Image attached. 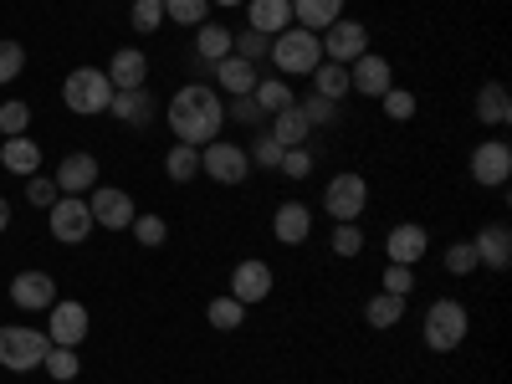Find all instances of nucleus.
Segmentation results:
<instances>
[{
    "label": "nucleus",
    "mask_w": 512,
    "mask_h": 384,
    "mask_svg": "<svg viewBox=\"0 0 512 384\" xmlns=\"http://www.w3.org/2000/svg\"><path fill=\"white\" fill-rule=\"evenodd\" d=\"M169 128H175V139L190 144V149H205L221 139L226 128V103L216 98V88H205V82H190V88H180L175 98H169L164 108Z\"/></svg>",
    "instance_id": "f257e3e1"
},
{
    "label": "nucleus",
    "mask_w": 512,
    "mask_h": 384,
    "mask_svg": "<svg viewBox=\"0 0 512 384\" xmlns=\"http://www.w3.org/2000/svg\"><path fill=\"white\" fill-rule=\"evenodd\" d=\"M267 57L277 62L282 77H313V67L323 62V47H318V31H303V26H287L272 36Z\"/></svg>",
    "instance_id": "f03ea898"
},
{
    "label": "nucleus",
    "mask_w": 512,
    "mask_h": 384,
    "mask_svg": "<svg viewBox=\"0 0 512 384\" xmlns=\"http://www.w3.org/2000/svg\"><path fill=\"white\" fill-rule=\"evenodd\" d=\"M62 103H67L72 113H82V118L108 113V103H113V82H108V72H103V67H77V72H67V82H62Z\"/></svg>",
    "instance_id": "7ed1b4c3"
},
{
    "label": "nucleus",
    "mask_w": 512,
    "mask_h": 384,
    "mask_svg": "<svg viewBox=\"0 0 512 384\" xmlns=\"http://www.w3.org/2000/svg\"><path fill=\"white\" fill-rule=\"evenodd\" d=\"M420 333H425V349H436V354L461 349V338H466V308L456 303V297H436V303L425 308V318H420Z\"/></svg>",
    "instance_id": "20e7f679"
},
{
    "label": "nucleus",
    "mask_w": 512,
    "mask_h": 384,
    "mask_svg": "<svg viewBox=\"0 0 512 384\" xmlns=\"http://www.w3.org/2000/svg\"><path fill=\"white\" fill-rule=\"evenodd\" d=\"M47 349H52V338L41 333V328H21V323L0 328V364H6L11 374H31V369H41Z\"/></svg>",
    "instance_id": "39448f33"
},
{
    "label": "nucleus",
    "mask_w": 512,
    "mask_h": 384,
    "mask_svg": "<svg viewBox=\"0 0 512 384\" xmlns=\"http://www.w3.org/2000/svg\"><path fill=\"white\" fill-rule=\"evenodd\" d=\"M200 175H210L216 185H241V180L251 175V154H246L241 144L216 139V144L200 149Z\"/></svg>",
    "instance_id": "423d86ee"
},
{
    "label": "nucleus",
    "mask_w": 512,
    "mask_h": 384,
    "mask_svg": "<svg viewBox=\"0 0 512 384\" xmlns=\"http://www.w3.org/2000/svg\"><path fill=\"white\" fill-rule=\"evenodd\" d=\"M364 205H369V185H364V175H333L328 180V190H323V210L333 221H359L364 216Z\"/></svg>",
    "instance_id": "0eeeda50"
},
{
    "label": "nucleus",
    "mask_w": 512,
    "mask_h": 384,
    "mask_svg": "<svg viewBox=\"0 0 512 384\" xmlns=\"http://www.w3.org/2000/svg\"><path fill=\"white\" fill-rule=\"evenodd\" d=\"M47 221H52V236L62 246H82V241L93 236V210H88V200H82V195H62L47 210Z\"/></svg>",
    "instance_id": "6e6552de"
},
{
    "label": "nucleus",
    "mask_w": 512,
    "mask_h": 384,
    "mask_svg": "<svg viewBox=\"0 0 512 384\" xmlns=\"http://www.w3.org/2000/svg\"><path fill=\"white\" fill-rule=\"evenodd\" d=\"M318 47H323V62H359L364 52H369V31L359 26V21H344L338 16L328 31H318Z\"/></svg>",
    "instance_id": "1a4fd4ad"
},
{
    "label": "nucleus",
    "mask_w": 512,
    "mask_h": 384,
    "mask_svg": "<svg viewBox=\"0 0 512 384\" xmlns=\"http://www.w3.org/2000/svg\"><path fill=\"white\" fill-rule=\"evenodd\" d=\"M272 287H277V277H272V267L262 262V256H246V262H236V272H231V297L236 303H267L272 297Z\"/></svg>",
    "instance_id": "9d476101"
},
{
    "label": "nucleus",
    "mask_w": 512,
    "mask_h": 384,
    "mask_svg": "<svg viewBox=\"0 0 512 384\" xmlns=\"http://www.w3.org/2000/svg\"><path fill=\"white\" fill-rule=\"evenodd\" d=\"M88 210H93V226H108V231H128L134 226V195L128 190H113V185H93V200H88Z\"/></svg>",
    "instance_id": "9b49d317"
},
{
    "label": "nucleus",
    "mask_w": 512,
    "mask_h": 384,
    "mask_svg": "<svg viewBox=\"0 0 512 384\" xmlns=\"http://www.w3.org/2000/svg\"><path fill=\"white\" fill-rule=\"evenodd\" d=\"M472 180L477 185H492V190H502L512 180V149L502 139H482L472 149Z\"/></svg>",
    "instance_id": "f8f14e48"
},
{
    "label": "nucleus",
    "mask_w": 512,
    "mask_h": 384,
    "mask_svg": "<svg viewBox=\"0 0 512 384\" xmlns=\"http://www.w3.org/2000/svg\"><path fill=\"white\" fill-rule=\"evenodd\" d=\"M472 251H477V267L507 272V267H512V231H507V221H487V226L472 236Z\"/></svg>",
    "instance_id": "ddd939ff"
},
{
    "label": "nucleus",
    "mask_w": 512,
    "mask_h": 384,
    "mask_svg": "<svg viewBox=\"0 0 512 384\" xmlns=\"http://www.w3.org/2000/svg\"><path fill=\"white\" fill-rule=\"evenodd\" d=\"M349 88L359 98H384V93L395 88V72H390V62H384V57L364 52L359 62H349Z\"/></svg>",
    "instance_id": "4468645a"
},
{
    "label": "nucleus",
    "mask_w": 512,
    "mask_h": 384,
    "mask_svg": "<svg viewBox=\"0 0 512 384\" xmlns=\"http://www.w3.org/2000/svg\"><path fill=\"white\" fill-rule=\"evenodd\" d=\"M47 338L62 349H77L88 338V308L82 303H52V323H47Z\"/></svg>",
    "instance_id": "2eb2a0df"
},
{
    "label": "nucleus",
    "mask_w": 512,
    "mask_h": 384,
    "mask_svg": "<svg viewBox=\"0 0 512 384\" xmlns=\"http://www.w3.org/2000/svg\"><path fill=\"white\" fill-rule=\"evenodd\" d=\"M11 303L26 308V313L52 308V303H57V282H52L47 272H21V277H11Z\"/></svg>",
    "instance_id": "dca6fc26"
},
{
    "label": "nucleus",
    "mask_w": 512,
    "mask_h": 384,
    "mask_svg": "<svg viewBox=\"0 0 512 384\" xmlns=\"http://www.w3.org/2000/svg\"><path fill=\"white\" fill-rule=\"evenodd\" d=\"M384 251H390V262H400V267H415L425 251H431V236H425V226H415V221H400L390 236H384Z\"/></svg>",
    "instance_id": "f3484780"
},
{
    "label": "nucleus",
    "mask_w": 512,
    "mask_h": 384,
    "mask_svg": "<svg viewBox=\"0 0 512 384\" xmlns=\"http://www.w3.org/2000/svg\"><path fill=\"white\" fill-rule=\"evenodd\" d=\"M272 236H277L282 246H303V241L313 236V210H308L303 200L277 205V216H272Z\"/></svg>",
    "instance_id": "a211bd4d"
},
{
    "label": "nucleus",
    "mask_w": 512,
    "mask_h": 384,
    "mask_svg": "<svg viewBox=\"0 0 512 384\" xmlns=\"http://www.w3.org/2000/svg\"><path fill=\"white\" fill-rule=\"evenodd\" d=\"M210 77H216V88H226L231 98H246L251 88H256V62H246V57H221V62H210L205 67Z\"/></svg>",
    "instance_id": "6ab92c4d"
},
{
    "label": "nucleus",
    "mask_w": 512,
    "mask_h": 384,
    "mask_svg": "<svg viewBox=\"0 0 512 384\" xmlns=\"http://www.w3.org/2000/svg\"><path fill=\"white\" fill-rule=\"evenodd\" d=\"M108 82H113V93L144 88V82H149V57H144L139 47H123V52H113V62H108Z\"/></svg>",
    "instance_id": "aec40b11"
},
{
    "label": "nucleus",
    "mask_w": 512,
    "mask_h": 384,
    "mask_svg": "<svg viewBox=\"0 0 512 384\" xmlns=\"http://www.w3.org/2000/svg\"><path fill=\"white\" fill-rule=\"evenodd\" d=\"M57 190L62 195H82V190H93L98 185V159L93 154H67L62 164H57Z\"/></svg>",
    "instance_id": "412c9836"
},
{
    "label": "nucleus",
    "mask_w": 512,
    "mask_h": 384,
    "mask_svg": "<svg viewBox=\"0 0 512 384\" xmlns=\"http://www.w3.org/2000/svg\"><path fill=\"white\" fill-rule=\"evenodd\" d=\"M246 21H251V31H262L272 41L277 31L292 26V0H246Z\"/></svg>",
    "instance_id": "4be33fe9"
},
{
    "label": "nucleus",
    "mask_w": 512,
    "mask_h": 384,
    "mask_svg": "<svg viewBox=\"0 0 512 384\" xmlns=\"http://www.w3.org/2000/svg\"><path fill=\"white\" fill-rule=\"evenodd\" d=\"M344 16V0H292V26L303 31H328Z\"/></svg>",
    "instance_id": "5701e85b"
},
{
    "label": "nucleus",
    "mask_w": 512,
    "mask_h": 384,
    "mask_svg": "<svg viewBox=\"0 0 512 384\" xmlns=\"http://www.w3.org/2000/svg\"><path fill=\"white\" fill-rule=\"evenodd\" d=\"M113 118L118 123H128V128H144L149 118H154V93L149 88H128V93H113Z\"/></svg>",
    "instance_id": "b1692460"
},
{
    "label": "nucleus",
    "mask_w": 512,
    "mask_h": 384,
    "mask_svg": "<svg viewBox=\"0 0 512 384\" xmlns=\"http://www.w3.org/2000/svg\"><path fill=\"white\" fill-rule=\"evenodd\" d=\"M0 164H6L11 169V175H36V169H41V149H36V139H26V134H16V139H6V144H0Z\"/></svg>",
    "instance_id": "393cba45"
},
{
    "label": "nucleus",
    "mask_w": 512,
    "mask_h": 384,
    "mask_svg": "<svg viewBox=\"0 0 512 384\" xmlns=\"http://www.w3.org/2000/svg\"><path fill=\"white\" fill-rule=\"evenodd\" d=\"M477 118L492 123V128H507L512 123V98L502 82H482V93H477Z\"/></svg>",
    "instance_id": "a878e982"
},
{
    "label": "nucleus",
    "mask_w": 512,
    "mask_h": 384,
    "mask_svg": "<svg viewBox=\"0 0 512 384\" xmlns=\"http://www.w3.org/2000/svg\"><path fill=\"white\" fill-rule=\"evenodd\" d=\"M251 98L262 103V113H267V118H272V113H287V108L297 103V93H292V82H287V77H256Z\"/></svg>",
    "instance_id": "bb28decb"
},
{
    "label": "nucleus",
    "mask_w": 512,
    "mask_h": 384,
    "mask_svg": "<svg viewBox=\"0 0 512 384\" xmlns=\"http://www.w3.org/2000/svg\"><path fill=\"white\" fill-rule=\"evenodd\" d=\"M267 134H272L282 149H297V144H308V118L297 113V103H292L287 113H272V118H267Z\"/></svg>",
    "instance_id": "cd10ccee"
},
{
    "label": "nucleus",
    "mask_w": 512,
    "mask_h": 384,
    "mask_svg": "<svg viewBox=\"0 0 512 384\" xmlns=\"http://www.w3.org/2000/svg\"><path fill=\"white\" fill-rule=\"evenodd\" d=\"M313 93L344 103V98L354 93V88H349V67H344V62H318V67H313Z\"/></svg>",
    "instance_id": "c85d7f7f"
},
{
    "label": "nucleus",
    "mask_w": 512,
    "mask_h": 384,
    "mask_svg": "<svg viewBox=\"0 0 512 384\" xmlns=\"http://www.w3.org/2000/svg\"><path fill=\"white\" fill-rule=\"evenodd\" d=\"M195 57H200V67L231 57V31H226V26H210V21L195 26Z\"/></svg>",
    "instance_id": "c756f323"
},
{
    "label": "nucleus",
    "mask_w": 512,
    "mask_h": 384,
    "mask_svg": "<svg viewBox=\"0 0 512 384\" xmlns=\"http://www.w3.org/2000/svg\"><path fill=\"white\" fill-rule=\"evenodd\" d=\"M400 318H405V297H395V292H379V297L364 303V323L369 328H395Z\"/></svg>",
    "instance_id": "7c9ffc66"
},
{
    "label": "nucleus",
    "mask_w": 512,
    "mask_h": 384,
    "mask_svg": "<svg viewBox=\"0 0 512 384\" xmlns=\"http://www.w3.org/2000/svg\"><path fill=\"white\" fill-rule=\"evenodd\" d=\"M164 175L175 180V185H190L195 175H200V149H190V144H175L164 154Z\"/></svg>",
    "instance_id": "2f4dec72"
},
{
    "label": "nucleus",
    "mask_w": 512,
    "mask_h": 384,
    "mask_svg": "<svg viewBox=\"0 0 512 384\" xmlns=\"http://www.w3.org/2000/svg\"><path fill=\"white\" fill-rule=\"evenodd\" d=\"M205 318H210V328L231 333V328H241V323H246V303H236V297L226 292V297H216V303L205 308Z\"/></svg>",
    "instance_id": "473e14b6"
},
{
    "label": "nucleus",
    "mask_w": 512,
    "mask_h": 384,
    "mask_svg": "<svg viewBox=\"0 0 512 384\" xmlns=\"http://www.w3.org/2000/svg\"><path fill=\"white\" fill-rule=\"evenodd\" d=\"M210 16V0H164V21H180V26H205Z\"/></svg>",
    "instance_id": "72a5a7b5"
},
{
    "label": "nucleus",
    "mask_w": 512,
    "mask_h": 384,
    "mask_svg": "<svg viewBox=\"0 0 512 384\" xmlns=\"http://www.w3.org/2000/svg\"><path fill=\"white\" fill-rule=\"evenodd\" d=\"M128 21H134L139 36H154L164 26V0H134V6H128Z\"/></svg>",
    "instance_id": "f704fd0d"
},
{
    "label": "nucleus",
    "mask_w": 512,
    "mask_h": 384,
    "mask_svg": "<svg viewBox=\"0 0 512 384\" xmlns=\"http://www.w3.org/2000/svg\"><path fill=\"white\" fill-rule=\"evenodd\" d=\"M297 113L308 118V128H313V123H318V128L338 123V103H333V98H323V93H308V98H297Z\"/></svg>",
    "instance_id": "c9c22d12"
},
{
    "label": "nucleus",
    "mask_w": 512,
    "mask_h": 384,
    "mask_svg": "<svg viewBox=\"0 0 512 384\" xmlns=\"http://www.w3.org/2000/svg\"><path fill=\"white\" fill-rule=\"evenodd\" d=\"M41 369H47L52 379H77L82 359H77V349H62V344H52V349H47V359H41Z\"/></svg>",
    "instance_id": "e433bc0d"
},
{
    "label": "nucleus",
    "mask_w": 512,
    "mask_h": 384,
    "mask_svg": "<svg viewBox=\"0 0 512 384\" xmlns=\"http://www.w3.org/2000/svg\"><path fill=\"white\" fill-rule=\"evenodd\" d=\"M267 47H272V41H267L262 31H251V26H246V31H231V52H236V57H246V62H262V57H267Z\"/></svg>",
    "instance_id": "4c0bfd02"
},
{
    "label": "nucleus",
    "mask_w": 512,
    "mask_h": 384,
    "mask_svg": "<svg viewBox=\"0 0 512 384\" xmlns=\"http://www.w3.org/2000/svg\"><path fill=\"white\" fill-rule=\"evenodd\" d=\"M277 169H282L287 180H308V175H313V149H308V144H297V149H282Z\"/></svg>",
    "instance_id": "58836bf2"
},
{
    "label": "nucleus",
    "mask_w": 512,
    "mask_h": 384,
    "mask_svg": "<svg viewBox=\"0 0 512 384\" xmlns=\"http://www.w3.org/2000/svg\"><path fill=\"white\" fill-rule=\"evenodd\" d=\"M359 251H364L359 221H338V226H333V256H359Z\"/></svg>",
    "instance_id": "ea45409f"
},
{
    "label": "nucleus",
    "mask_w": 512,
    "mask_h": 384,
    "mask_svg": "<svg viewBox=\"0 0 512 384\" xmlns=\"http://www.w3.org/2000/svg\"><path fill=\"white\" fill-rule=\"evenodd\" d=\"M446 272H451V277H472V272H477V251H472V241L446 246Z\"/></svg>",
    "instance_id": "a19ab883"
},
{
    "label": "nucleus",
    "mask_w": 512,
    "mask_h": 384,
    "mask_svg": "<svg viewBox=\"0 0 512 384\" xmlns=\"http://www.w3.org/2000/svg\"><path fill=\"white\" fill-rule=\"evenodd\" d=\"M251 154V169H277V159H282V144L267 134V128H262V134H256V144L246 149Z\"/></svg>",
    "instance_id": "79ce46f5"
},
{
    "label": "nucleus",
    "mask_w": 512,
    "mask_h": 384,
    "mask_svg": "<svg viewBox=\"0 0 512 384\" xmlns=\"http://www.w3.org/2000/svg\"><path fill=\"white\" fill-rule=\"evenodd\" d=\"M26 123H31V108H26L21 98H11L6 108H0V134H6V139L26 134Z\"/></svg>",
    "instance_id": "37998d69"
},
{
    "label": "nucleus",
    "mask_w": 512,
    "mask_h": 384,
    "mask_svg": "<svg viewBox=\"0 0 512 384\" xmlns=\"http://www.w3.org/2000/svg\"><path fill=\"white\" fill-rule=\"evenodd\" d=\"M21 67H26L21 41H0V88H6V82H16V77H21Z\"/></svg>",
    "instance_id": "c03bdc74"
},
{
    "label": "nucleus",
    "mask_w": 512,
    "mask_h": 384,
    "mask_svg": "<svg viewBox=\"0 0 512 384\" xmlns=\"http://www.w3.org/2000/svg\"><path fill=\"white\" fill-rule=\"evenodd\" d=\"M379 103H384V113H390L395 123H410L415 118V93H405V88H390Z\"/></svg>",
    "instance_id": "a18cd8bd"
},
{
    "label": "nucleus",
    "mask_w": 512,
    "mask_h": 384,
    "mask_svg": "<svg viewBox=\"0 0 512 384\" xmlns=\"http://www.w3.org/2000/svg\"><path fill=\"white\" fill-rule=\"evenodd\" d=\"M26 200H31L36 210H52V205L62 200V190H57V180H41V175H31V185H26Z\"/></svg>",
    "instance_id": "49530a36"
},
{
    "label": "nucleus",
    "mask_w": 512,
    "mask_h": 384,
    "mask_svg": "<svg viewBox=\"0 0 512 384\" xmlns=\"http://www.w3.org/2000/svg\"><path fill=\"white\" fill-rule=\"evenodd\" d=\"M226 118H236V123H246V128H262V123H267L262 103H256L251 93H246V98H231V113H226Z\"/></svg>",
    "instance_id": "de8ad7c7"
},
{
    "label": "nucleus",
    "mask_w": 512,
    "mask_h": 384,
    "mask_svg": "<svg viewBox=\"0 0 512 384\" xmlns=\"http://www.w3.org/2000/svg\"><path fill=\"white\" fill-rule=\"evenodd\" d=\"M128 231H134L144 246H164V236H169V226L159 216H134V226H128Z\"/></svg>",
    "instance_id": "09e8293b"
},
{
    "label": "nucleus",
    "mask_w": 512,
    "mask_h": 384,
    "mask_svg": "<svg viewBox=\"0 0 512 384\" xmlns=\"http://www.w3.org/2000/svg\"><path fill=\"white\" fill-rule=\"evenodd\" d=\"M410 287H415V267H400V262H390V267H384V292L410 297Z\"/></svg>",
    "instance_id": "8fccbe9b"
},
{
    "label": "nucleus",
    "mask_w": 512,
    "mask_h": 384,
    "mask_svg": "<svg viewBox=\"0 0 512 384\" xmlns=\"http://www.w3.org/2000/svg\"><path fill=\"white\" fill-rule=\"evenodd\" d=\"M6 226H11V205H6V200H0V231H6Z\"/></svg>",
    "instance_id": "3c124183"
},
{
    "label": "nucleus",
    "mask_w": 512,
    "mask_h": 384,
    "mask_svg": "<svg viewBox=\"0 0 512 384\" xmlns=\"http://www.w3.org/2000/svg\"><path fill=\"white\" fill-rule=\"evenodd\" d=\"M210 6H246V0H210Z\"/></svg>",
    "instance_id": "603ef678"
}]
</instances>
